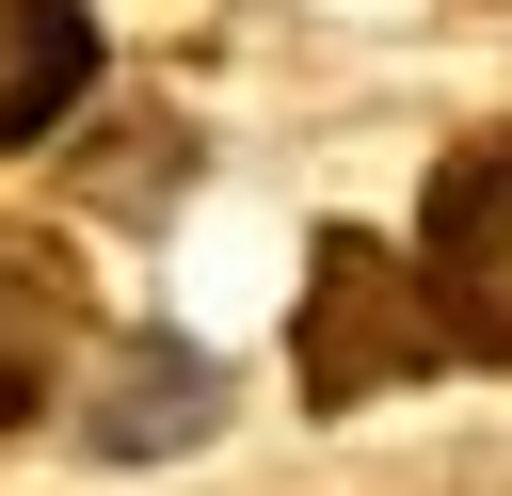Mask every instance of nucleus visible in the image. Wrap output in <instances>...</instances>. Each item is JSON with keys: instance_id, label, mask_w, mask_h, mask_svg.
<instances>
[{"instance_id": "f257e3e1", "label": "nucleus", "mask_w": 512, "mask_h": 496, "mask_svg": "<svg viewBox=\"0 0 512 496\" xmlns=\"http://www.w3.org/2000/svg\"><path fill=\"white\" fill-rule=\"evenodd\" d=\"M432 352H448V304H432V272L336 224V240L304 256V400H320V416H352V400L416 384Z\"/></svg>"}, {"instance_id": "f03ea898", "label": "nucleus", "mask_w": 512, "mask_h": 496, "mask_svg": "<svg viewBox=\"0 0 512 496\" xmlns=\"http://www.w3.org/2000/svg\"><path fill=\"white\" fill-rule=\"evenodd\" d=\"M416 272H432V304H448V352L512 368V128H480V144H448V160H432Z\"/></svg>"}, {"instance_id": "7ed1b4c3", "label": "nucleus", "mask_w": 512, "mask_h": 496, "mask_svg": "<svg viewBox=\"0 0 512 496\" xmlns=\"http://www.w3.org/2000/svg\"><path fill=\"white\" fill-rule=\"evenodd\" d=\"M208 416H224V368L192 336H112V384L80 400V448L96 464H176V448H208Z\"/></svg>"}, {"instance_id": "20e7f679", "label": "nucleus", "mask_w": 512, "mask_h": 496, "mask_svg": "<svg viewBox=\"0 0 512 496\" xmlns=\"http://www.w3.org/2000/svg\"><path fill=\"white\" fill-rule=\"evenodd\" d=\"M96 96V0H0V160Z\"/></svg>"}, {"instance_id": "39448f33", "label": "nucleus", "mask_w": 512, "mask_h": 496, "mask_svg": "<svg viewBox=\"0 0 512 496\" xmlns=\"http://www.w3.org/2000/svg\"><path fill=\"white\" fill-rule=\"evenodd\" d=\"M64 352H80V288H64V256H48V240H0V432L48 416Z\"/></svg>"}, {"instance_id": "423d86ee", "label": "nucleus", "mask_w": 512, "mask_h": 496, "mask_svg": "<svg viewBox=\"0 0 512 496\" xmlns=\"http://www.w3.org/2000/svg\"><path fill=\"white\" fill-rule=\"evenodd\" d=\"M176 176H192V144H176V128L96 144V208H112V224H160V208H176Z\"/></svg>"}]
</instances>
